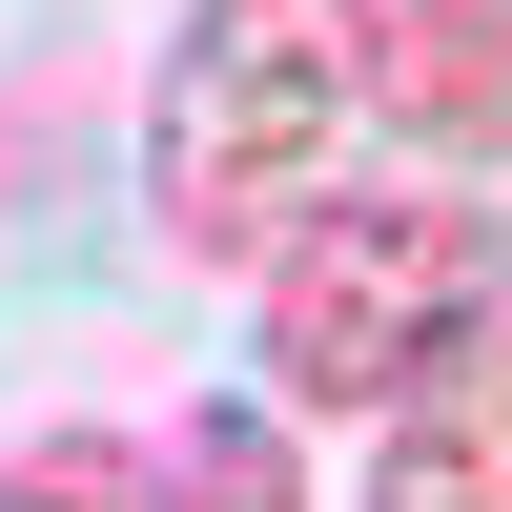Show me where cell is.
Returning <instances> with one entry per match:
<instances>
[{"mask_svg": "<svg viewBox=\"0 0 512 512\" xmlns=\"http://www.w3.org/2000/svg\"><path fill=\"white\" fill-rule=\"evenodd\" d=\"M369 512H512V308L369 431Z\"/></svg>", "mask_w": 512, "mask_h": 512, "instance_id": "4", "label": "cell"}, {"mask_svg": "<svg viewBox=\"0 0 512 512\" xmlns=\"http://www.w3.org/2000/svg\"><path fill=\"white\" fill-rule=\"evenodd\" d=\"M390 144L431 185L512 164V0H390Z\"/></svg>", "mask_w": 512, "mask_h": 512, "instance_id": "3", "label": "cell"}, {"mask_svg": "<svg viewBox=\"0 0 512 512\" xmlns=\"http://www.w3.org/2000/svg\"><path fill=\"white\" fill-rule=\"evenodd\" d=\"M164 512H308V472H287V410H267V390L185 410V451H164Z\"/></svg>", "mask_w": 512, "mask_h": 512, "instance_id": "5", "label": "cell"}, {"mask_svg": "<svg viewBox=\"0 0 512 512\" xmlns=\"http://www.w3.org/2000/svg\"><path fill=\"white\" fill-rule=\"evenodd\" d=\"M512 308V246L472 185H431V164H349V185L308 205V226L246 267V328H267V410H328V431H390L410 390H431L451 349Z\"/></svg>", "mask_w": 512, "mask_h": 512, "instance_id": "2", "label": "cell"}, {"mask_svg": "<svg viewBox=\"0 0 512 512\" xmlns=\"http://www.w3.org/2000/svg\"><path fill=\"white\" fill-rule=\"evenodd\" d=\"M0 512H164V451L144 431H21L0 451Z\"/></svg>", "mask_w": 512, "mask_h": 512, "instance_id": "6", "label": "cell"}, {"mask_svg": "<svg viewBox=\"0 0 512 512\" xmlns=\"http://www.w3.org/2000/svg\"><path fill=\"white\" fill-rule=\"evenodd\" d=\"M390 123V0H185L144 62V226L185 267H267Z\"/></svg>", "mask_w": 512, "mask_h": 512, "instance_id": "1", "label": "cell"}]
</instances>
